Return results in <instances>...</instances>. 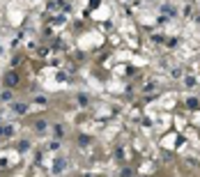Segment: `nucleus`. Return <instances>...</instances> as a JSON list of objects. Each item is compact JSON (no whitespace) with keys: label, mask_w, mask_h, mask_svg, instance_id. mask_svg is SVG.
I'll return each instance as SVG.
<instances>
[{"label":"nucleus","mask_w":200,"mask_h":177,"mask_svg":"<svg viewBox=\"0 0 200 177\" xmlns=\"http://www.w3.org/2000/svg\"><path fill=\"white\" fill-rule=\"evenodd\" d=\"M53 170H55V173H60V170H65V161H60L58 166H53Z\"/></svg>","instance_id":"f257e3e1"},{"label":"nucleus","mask_w":200,"mask_h":177,"mask_svg":"<svg viewBox=\"0 0 200 177\" xmlns=\"http://www.w3.org/2000/svg\"><path fill=\"white\" fill-rule=\"evenodd\" d=\"M14 83H16V76H14V74H9V76H7V85H14Z\"/></svg>","instance_id":"f03ea898"},{"label":"nucleus","mask_w":200,"mask_h":177,"mask_svg":"<svg viewBox=\"0 0 200 177\" xmlns=\"http://www.w3.org/2000/svg\"><path fill=\"white\" fill-rule=\"evenodd\" d=\"M14 110H16V113H26V106H21V104H16V106H14Z\"/></svg>","instance_id":"20e7f679"},{"label":"nucleus","mask_w":200,"mask_h":177,"mask_svg":"<svg viewBox=\"0 0 200 177\" xmlns=\"http://www.w3.org/2000/svg\"><path fill=\"white\" fill-rule=\"evenodd\" d=\"M78 104H80V106H85V104H88V97L80 95V97H78Z\"/></svg>","instance_id":"7ed1b4c3"}]
</instances>
